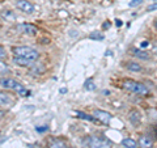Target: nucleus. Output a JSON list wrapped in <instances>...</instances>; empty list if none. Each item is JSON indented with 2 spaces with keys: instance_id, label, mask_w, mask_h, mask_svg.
<instances>
[{
  "instance_id": "16",
  "label": "nucleus",
  "mask_w": 157,
  "mask_h": 148,
  "mask_svg": "<svg viewBox=\"0 0 157 148\" xmlns=\"http://www.w3.org/2000/svg\"><path fill=\"white\" fill-rule=\"evenodd\" d=\"M89 38L90 39H96V41H102L105 37H104V34L100 33V32H92L89 34Z\"/></svg>"
},
{
  "instance_id": "28",
  "label": "nucleus",
  "mask_w": 157,
  "mask_h": 148,
  "mask_svg": "<svg viewBox=\"0 0 157 148\" xmlns=\"http://www.w3.org/2000/svg\"><path fill=\"white\" fill-rule=\"evenodd\" d=\"M2 114H3V111H0V115H2Z\"/></svg>"
},
{
  "instance_id": "7",
  "label": "nucleus",
  "mask_w": 157,
  "mask_h": 148,
  "mask_svg": "<svg viewBox=\"0 0 157 148\" xmlns=\"http://www.w3.org/2000/svg\"><path fill=\"white\" fill-rule=\"evenodd\" d=\"M47 148H70L68 143L60 138H52L47 143Z\"/></svg>"
},
{
  "instance_id": "20",
  "label": "nucleus",
  "mask_w": 157,
  "mask_h": 148,
  "mask_svg": "<svg viewBox=\"0 0 157 148\" xmlns=\"http://www.w3.org/2000/svg\"><path fill=\"white\" fill-rule=\"evenodd\" d=\"M2 16H3V17H6V18H11V20H14V18H16V16H14L12 12H9V11L3 12V13H2Z\"/></svg>"
},
{
  "instance_id": "3",
  "label": "nucleus",
  "mask_w": 157,
  "mask_h": 148,
  "mask_svg": "<svg viewBox=\"0 0 157 148\" xmlns=\"http://www.w3.org/2000/svg\"><path fill=\"white\" fill-rule=\"evenodd\" d=\"M13 54L14 56H21V58H28V59H32V60L36 62L37 59L39 58V54L37 50H34L32 47H28V46H18V47H13Z\"/></svg>"
},
{
  "instance_id": "11",
  "label": "nucleus",
  "mask_w": 157,
  "mask_h": 148,
  "mask_svg": "<svg viewBox=\"0 0 157 148\" xmlns=\"http://www.w3.org/2000/svg\"><path fill=\"white\" fill-rule=\"evenodd\" d=\"M13 103L12 98L6 93H0V106H11Z\"/></svg>"
},
{
  "instance_id": "18",
  "label": "nucleus",
  "mask_w": 157,
  "mask_h": 148,
  "mask_svg": "<svg viewBox=\"0 0 157 148\" xmlns=\"http://www.w3.org/2000/svg\"><path fill=\"white\" fill-rule=\"evenodd\" d=\"M85 89L86 91H94L96 89V85H94V83H93L92 79H89V80L85 81Z\"/></svg>"
},
{
  "instance_id": "10",
  "label": "nucleus",
  "mask_w": 157,
  "mask_h": 148,
  "mask_svg": "<svg viewBox=\"0 0 157 148\" xmlns=\"http://www.w3.org/2000/svg\"><path fill=\"white\" fill-rule=\"evenodd\" d=\"M13 63L17 66H21V67H32L34 64V60L32 59H28V58H21V56H14L13 58Z\"/></svg>"
},
{
  "instance_id": "17",
  "label": "nucleus",
  "mask_w": 157,
  "mask_h": 148,
  "mask_svg": "<svg viewBox=\"0 0 157 148\" xmlns=\"http://www.w3.org/2000/svg\"><path fill=\"white\" fill-rule=\"evenodd\" d=\"M77 117L81 118V119H85V121H90V122L96 121L94 118H93V115H88V114H85V113H82V111H77Z\"/></svg>"
},
{
  "instance_id": "14",
  "label": "nucleus",
  "mask_w": 157,
  "mask_h": 148,
  "mask_svg": "<svg viewBox=\"0 0 157 148\" xmlns=\"http://www.w3.org/2000/svg\"><path fill=\"white\" fill-rule=\"evenodd\" d=\"M122 144H123V147H126V148H137V143L134 139H131V138L124 139L122 142Z\"/></svg>"
},
{
  "instance_id": "19",
  "label": "nucleus",
  "mask_w": 157,
  "mask_h": 148,
  "mask_svg": "<svg viewBox=\"0 0 157 148\" xmlns=\"http://www.w3.org/2000/svg\"><path fill=\"white\" fill-rule=\"evenodd\" d=\"M141 3H143V0H131V2L128 3V6H130L131 8H135V7H137V6H140Z\"/></svg>"
},
{
  "instance_id": "23",
  "label": "nucleus",
  "mask_w": 157,
  "mask_h": 148,
  "mask_svg": "<svg viewBox=\"0 0 157 148\" xmlns=\"http://www.w3.org/2000/svg\"><path fill=\"white\" fill-rule=\"evenodd\" d=\"M147 11L148 12H152V11H156V3H153L152 6H149L148 8H147Z\"/></svg>"
},
{
  "instance_id": "26",
  "label": "nucleus",
  "mask_w": 157,
  "mask_h": 148,
  "mask_svg": "<svg viewBox=\"0 0 157 148\" xmlns=\"http://www.w3.org/2000/svg\"><path fill=\"white\" fill-rule=\"evenodd\" d=\"M109 26H110V22H109V21H107V22H105V24H104V29H107Z\"/></svg>"
},
{
  "instance_id": "15",
  "label": "nucleus",
  "mask_w": 157,
  "mask_h": 148,
  "mask_svg": "<svg viewBox=\"0 0 157 148\" xmlns=\"http://www.w3.org/2000/svg\"><path fill=\"white\" fill-rule=\"evenodd\" d=\"M126 67H127V70L134 71V72H139V71H141V66L139 64V63H135V62H130V63H127Z\"/></svg>"
},
{
  "instance_id": "2",
  "label": "nucleus",
  "mask_w": 157,
  "mask_h": 148,
  "mask_svg": "<svg viewBox=\"0 0 157 148\" xmlns=\"http://www.w3.org/2000/svg\"><path fill=\"white\" fill-rule=\"evenodd\" d=\"M122 87H123L124 89L134 92L136 95H140V96H148L149 95V89L144 85V84L134 81V80H124L122 83Z\"/></svg>"
},
{
  "instance_id": "12",
  "label": "nucleus",
  "mask_w": 157,
  "mask_h": 148,
  "mask_svg": "<svg viewBox=\"0 0 157 148\" xmlns=\"http://www.w3.org/2000/svg\"><path fill=\"white\" fill-rule=\"evenodd\" d=\"M132 53H134V55H135L136 58L143 59V60H148V59L151 58L148 53H147V51H143V50H140V49H134V50H132Z\"/></svg>"
},
{
  "instance_id": "21",
  "label": "nucleus",
  "mask_w": 157,
  "mask_h": 148,
  "mask_svg": "<svg viewBox=\"0 0 157 148\" xmlns=\"http://www.w3.org/2000/svg\"><path fill=\"white\" fill-rule=\"evenodd\" d=\"M7 71H9L8 70V66L4 62H0V73H6Z\"/></svg>"
},
{
  "instance_id": "9",
  "label": "nucleus",
  "mask_w": 157,
  "mask_h": 148,
  "mask_svg": "<svg viewBox=\"0 0 157 148\" xmlns=\"http://www.w3.org/2000/svg\"><path fill=\"white\" fill-rule=\"evenodd\" d=\"M137 147L140 148H152L153 147V139L148 135H141L137 142Z\"/></svg>"
},
{
  "instance_id": "4",
  "label": "nucleus",
  "mask_w": 157,
  "mask_h": 148,
  "mask_svg": "<svg viewBox=\"0 0 157 148\" xmlns=\"http://www.w3.org/2000/svg\"><path fill=\"white\" fill-rule=\"evenodd\" d=\"M88 146L89 148H113V143L104 136L92 135L88 139Z\"/></svg>"
},
{
  "instance_id": "22",
  "label": "nucleus",
  "mask_w": 157,
  "mask_h": 148,
  "mask_svg": "<svg viewBox=\"0 0 157 148\" xmlns=\"http://www.w3.org/2000/svg\"><path fill=\"white\" fill-rule=\"evenodd\" d=\"M4 58H7V53L4 50V47L0 46V59H4Z\"/></svg>"
},
{
  "instance_id": "8",
  "label": "nucleus",
  "mask_w": 157,
  "mask_h": 148,
  "mask_svg": "<svg viewBox=\"0 0 157 148\" xmlns=\"http://www.w3.org/2000/svg\"><path fill=\"white\" fill-rule=\"evenodd\" d=\"M17 29H18V32L28 34V36H34L38 32V29L34 25H30V24H20V25H17Z\"/></svg>"
},
{
  "instance_id": "24",
  "label": "nucleus",
  "mask_w": 157,
  "mask_h": 148,
  "mask_svg": "<svg viewBox=\"0 0 157 148\" xmlns=\"http://www.w3.org/2000/svg\"><path fill=\"white\" fill-rule=\"evenodd\" d=\"M36 130H37L38 132H43V131L48 130V127H47V126H45V127H36Z\"/></svg>"
},
{
  "instance_id": "27",
  "label": "nucleus",
  "mask_w": 157,
  "mask_h": 148,
  "mask_svg": "<svg viewBox=\"0 0 157 148\" xmlns=\"http://www.w3.org/2000/svg\"><path fill=\"white\" fill-rule=\"evenodd\" d=\"M67 92H68L67 88H62V89H60V93H67Z\"/></svg>"
},
{
  "instance_id": "5",
  "label": "nucleus",
  "mask_w": 157,
  "mask_h": 148,
  "mask_svg": "<svg viewBox=\"0 0 157 148\" xmlns=\"http://www.w3.org/2000/svg\"><path fill=\"white\" fill-rule=\"evenodd\" d=\"M93 118L97 119V121H100L101 123H105V125L110 123V121H111L110 113H107L105 110H100V109H97V110L93 111Z\"/></svg>"
},
{
  "instance_id": "25",
  "label": "nucleus",
  "mask_w": 157,
  "mask_h": 148,
  "mask_svg": "<svg viewBox=\"0 0 157 148\" xmlns=\"http://www.w3.org/2000/svg\"><path fill=\"white\" fill-rule=\"evenodd\" d=\"M115 21H117V22H115V24H117V26H122V24H123V22L121 21V20H115Z\"/></svg>"
},
{
  "instance_id": "13",
  "label": "nucleus",
  "mask_w": 157,
  "mask_h": 148,
  "mask_svg": "<svg viewBox=\"0 0 157 148\" xmlns=\"http://www.w3.org/2000/svg\"><path fill=\"white\" fill-rule=\"evenodd\" d=\"M140 119H141V115H140V113L137 110H132L130 113V121L134 123V125H139Z\"/></svg>"
},
{
  "instance_id": "6",
  "label": "nucleus",
  "mask_w": 157,
  "mask_h": 148,
  "mask_svg": "<svg viewBox=\"0 0 157 148\" xmlns=\"http://www.w3.org/2000/svg\"><path fill=\"white\" fill-rule=\"evenodd\" d=\"M16 7L20 9V11H22L25 13H29V14L36 11L34 6L30 2H28V0H17V2H16Z\"/></svg>"
},
{
  "instance_id": "29",
  "label": "nucleus",
  "mask_w": 157,
  "mask_h": 148,
  "mask_svg": "<svg viewBox=\"0 0 157 148\" xmlns=\"http://www.w3.org/2000/svg\"><path fill=\"white\" fill-rule=\"evenodd\" d=\"M70 148H72V147H70Z\"/></svg>"
},
{
  "instance_id": "1",
  "label": "nucleus",
  "mask_w": 157,
  "mask_h": 148,
  "mask_svg": "<svg viewBox=\"0 0 157 148\" xmlns=\"http://www.w3.org/2000/svg\"><path fill=\"white\" fill-rule=\"evenodd\" d=\"M0 85H2L3 88H6V89L14 91L17 95L22 96V97H26V96H29V93H30L29 91H26L20 83H17L16 80L9 79V77H0Z\"/></svg>"
}]
</instances>
